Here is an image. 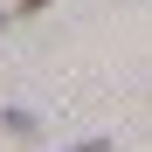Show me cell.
<instances>
[{"label":"cell","instance_id":"6da1fadb","mask_svg":"<svg viewBox=\"0 0 152 152\" xmlns=\"http://www.w3.org/2000/svg\"><path fill=\"white\" fill-rule=\"evenodd\" d=\"M69 152H111V145L104 138H83V145H69Z\"/></svg>","mask_w":152,"mask_h":152},{"label":"cell","instance_id":"7a4b0ae2","mask_svg":"<svg viewBox=\"0 0 152 152\" xmlns=\"http://www.w3.org/2000/svg\"><path fill=\"white\" fill-rule=\"evenodd\" d=\"M42 7H48V0H21V7H14V14H42Z\"/></svg>","mask_w":152,"mask_h":152}]
</instances>
